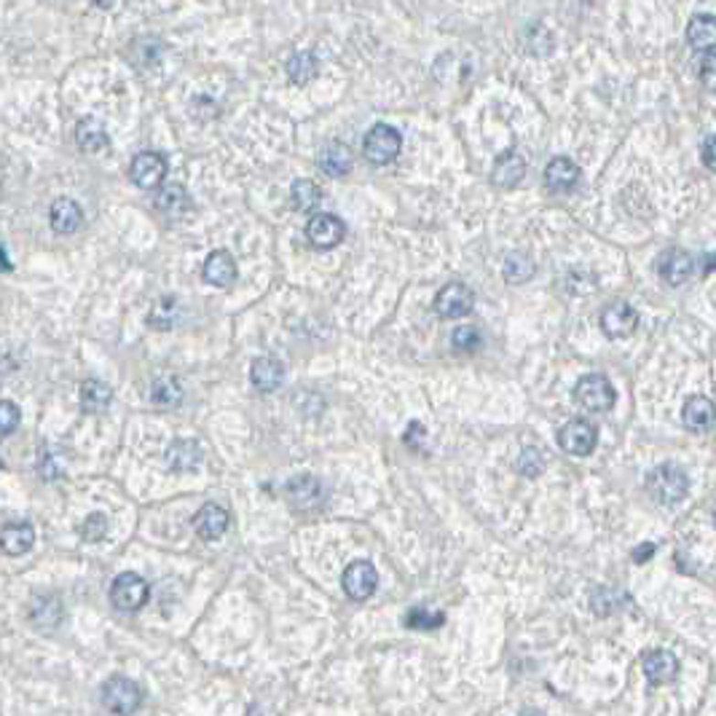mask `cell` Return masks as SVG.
<instances>
[{
    "label": "cell",
    "instance_id": "1",
    "mask_svg": "<svg viewBox=\"0 0 716 716\" xmlns=\"http://www.w3.org/2000/svg\"><path fill=\"white\" fill-rule=\"evenodd\" d=\"M647 491L652 494V499L663 508H674L679 505L687 491H689V477L687 473L674 465V462H663L657 465L649 476H647Z\"/></svg>",
    "mask_w": 716,
    "mask_h": 716
},
{
    "label": "cell",
    "instance_id": "2",
    "mask_svg": "<svg viewBox=\"0 0 716 716\" xmlns=\"http://www.w3.org/2000/svg\"><path fill=\"white\" fill-rule=\"evenodd\" d=\"M102 706L116 716H132L143 706V689L129 677H111L102 684Z\"/></svg>",
    "mask_w": 716,
    "mask_h": 716
},
{
    "label": "cell",
    "instance_id": "3",
    "mask_svg": "<svg viewBox=\"0 0 716 716\" xmlns=\"http://www.w3.org/2000/svg\"><path fill=\"white\" fill-rule=\"evenodd\" d=\"M400 148H402V134L390 123H373L368 129V134L362 137L365 159L370 164H379V166L398 159Z\"/></svg>",
    "mask_w": 716,
    "mask_h": 716
},
{
    "label": "cell",
    "instance_id": "4",
    "mask_svg": "<svg viewBox=\"0 0 716 716\" xmlns=\"http://www.w3.org/2000/svg\"><path fill=\"white\" fill-rule=\"evenodd\" d=\"M574 400L585 408V411H593V413H604L614 405L617 400V392L612 387V381L604 376V373H591V376H582L574 387Z\"/></svg>",
    "mask_w": 716,
    "mask_h": 716
},
{
    "label": "cell",
    "instance_id": "5",
    "mask_svg": "<svg viewBox=\"0 0 716 716\" xmlns=\"http://www.w3.org/2000/svg\"><path fill=\"white\" fill-rule=\"evenodd\" d=\"M151 588L137 572H121L111 585V601L121 612H137L148 604Z\"/></svg>",
    "mask_w": 716,
    "mask_h": 716
},
{
    "label": "cell",
    "instance_id": "6",
    "mask_svg": "<svg viewBox=\"0 0 716 716\" xmlns=\"http://www.w3.org/2000/svg\"><path fill=\"white\" fill-rule=\"evenodd\" d=\"M558 445L572 456H588L598 445V430L588 419H572L558 430Z\"/></svg>",
    "mask_w": 716,
    "mask_h": 716
},
{
    "label": "cell",
    "instance_id": "7",
    "mask_svg": "<svg viewBox=\"0 0 716 716\" xmlns=\"http://www.w3.org/2000/svg\"><path fill=\"white\" fill-rule=\"evenodd\" d=\"M435 309L445 319L467 317L476 309V293L465 282H448L435 295Z\"/></svg>",
    "mask_w": 716,
    "mask_h": 716
},
{
    "label": "cell",
    "instance_id": "8",
    "mask_svg": "<svg viewBox=\"0 0 716 716\" xmlns=\"http://www.w3.org/2000/svg\"><path fill=\"white\" fill-rule=\"evenodd\" d=\"M638 327V312L625 304V301H614L609 304L604 312H601V330L606 338L612 341H623V338H631L636 333Z\"/></svg>",
    "mask_w": 716,
    "mask_h": 716
},
{
    "label": "cell",
    "instance_id": "9",
    "mask_svg": "<svg viewBox=\"0 0 716 716\" xmlns=\"http://www.w3.org/2000/svg\"><path fill=\"white\" fill-rule=\"evenodd\" d=\"M129 177L137 188L143 191H154L159 188L166 177V159L156 154V151H143L132 159V166H129Z\"/></svg>",
    "mask_w": 716,
    "mask_h": 716
},
{
    "label": "cell",
    "instance_id": "10",
    "mask_svg": "<svg viewBox=\"0 0 716 716\" xmlns=\"http://www.w3.org/2000/svg\"><path fill=\"white\" fill-rule=\"evenodd\" d=\"M341 585H344V593L352 601H368V598L373 596L376 585H379V574H376L370 561H352L344 569Z\"/></svg>",
    "mask_w": 716,
    "mask_h": 716
},
{
    "label": "cell",
    "instance_id": "11",
    "mask_svg": "<svg viewBox=\"0 0 716 716\" xmlns=\"http://www.w3.org/2000/svg\"><path fill=\"white\" fill-rule=\"evenodd\" d=\"M306 237L309 241L317 247V250H330L336 244H341L344 237H347V226L338 215H330V212H317L309 218L306 223Z\"/></svg>",
    "mask_w": 716,
    "mask_h": 716
},
{
    "label": "cell",
    "instance_id": "12",
    "mask_svg": "<svg viewBox=\"0 0 716 716\" xmlns=\"http://www.w3.org/2000/svg\"><path fill=\"white\" fill-rule=\"evenodd\" d=\"M695 272V261L687 250L681 247H668L660 258H657V274L666 279L668 284H684Z\"/></svg>",
    "mask_w": 716,
    "mask_h": 716
},
{
    "label": "cell",
    "instance_id": "13",
    "mask_svg": "<svg viewBox=\"0 0 716 716\" xmlns=\"http://www.w3.org/2000/svg\"><path fill=\"white\" fill-rule=\"evenodd\" d=\"M201 459H204L201 445L197 440L188 438L172 440V443L166 445V454H164V462H166V467H169L172 473H191V470L199 467Z\"/></svg>",
    "mask_w": 716,
    "mask_h": 716
},
{
    "label": "cell",
    "instance_id": "14",
    "mask_svg": "<svg viewBox=\"0 0 716 716\" xmlns=\"http://www.w3.org/2000/svg\"><path fill=\"white\" fill-rule=\"evenodd\" d=\"M229 520H231V516H229L226 508H220L215 502H207L199 513L194 516V529H197V534H199L201 540L215 542V540H220L226 534Z\"/></svg>",
    "mask_w": 716,
    "mask_h": 716
},
{
    "label": "cell",
    "instance_id": "15",
    "mask_svg": "<svg viewBox=\"0 0 716 716\" xmlns=\"http://www.w3.org/2000/svg\"><path fill=\"white\" fill-rule=\"evenodd\" d=\"M641 668L652 684H668L679 674V660L668 649H649L641 657Z\"/></svg>",
    "mask_w": 716,
    "mask_h": 716
},
{
    "label": "cell",
    "instance_id": "16",
    "mask_svg": "<svg viewBox=\"0 0 716 716\" xmlns=\"http://www.w3.org/2000/svg\"><path fill=\"white\" fill-rule=\"evenodd\" d=\"M526 175V159L518 154V151H505L499 159L494 161V169H491V183L502 191H510L516 188L518 183L523 180Z\"/></svg>",
    "mask_w": 716,
    "mask_h": 716
},
{
    "label": "cell",
    "instance_id": "17",
    "mask_svg": "<svg viewBox=\"0 0 716 716\" xmlns=\"http://www.w3.org/2000/svg\"><path fill=\"white\" fill-rule=\"evenodd\" d=\"M580 183V166L566 156H556L545 166V186L550 194H566Z\"/></svg>",
    "mask_w": 716,
    "mask_h": 716
},
{
    "label": "cell",
    "instance_id": "18",
    "mask_svg": "<svg viewBox=\"0 0 716 716\" xmlns=\"http://www.w3.org/2000/svg\"><path fill=\"white\" fill-rule=\"evenodd\" d=\"M201 277L212 287H229L237 279V263L231 258V252H226V250L209 252L204 266H201Z\"/></svg>",
    "mask_w": 716,
    "mask_h": 716
},
{
    "label": "cell",
    "instance_id": "19",
    "mask_svg": "<svg viewBox=\"0 0 716 716\" xmlns=\"http://www.w3.org/2000/svg\"><path fill=\"white\" fill-rule=\"evenodd\" d=\"M36 545V529L30 523H8L0 529V550L5 556H25Z\"/></svg>",
    "mask_w": 716,
    "mask_h": 716
},
{
    "label": "cell",
    "instance_id": "20",
    "mask_svg": "<svg viewBox=\"0 0 716 716\" xmlns=\"http://www.w3.org/2000/svg\"><path fill=\"white\" fill-rule=\"evenodd\" d=\"M48 223L57 234H76L83 223V209L79 207V201L68 199V197H59V199L51 204L48 209Z\"/></svg>",
    "mask_w": 716,
    "mask_h": 716
},
{
    "label": "cell",
    "instance_id": "21",
    "mask_svg": "<svg viewBox=\"0 0 716 716\" xmlns=\"http://www.w3.org/2000/svg\"><path fill=\"white\" fill-rule=\"evenodd\" d=\"M250 381L261 392H274L284 381V365L277 358H272V355L258 358L252 362V368H250Z\"/></svg>",
    "mask_w": 716,
    "mask_h": 716
},
{
    "label": "cell",
    "instance_id": "22",
    "mask_svg": "<svg viewBox=\"0 0 716 716\" xmlns=\"http://www.w3.org/2000/svg\"><path fill=\"white\" fill-rule=\"evenodd\" d=\"M681 422L692 433L711 430V424H714V402L709 398H703V395L689 398L684 402V408H681Z\"/></svg>",
    "mask_w": 716,
    "mask_h": 716
},
{
    "label": "cell",
    "instance_id": "23",
    "mask_svg": "<svg viewBox=\"0 0 716 716\" xmlns=\"http://www.w3.org/2000/svg\"><path fill=\"white\" fill-rule=\"evenodd\" d=\"M322 486H319L317 477L312 476H301L295 477L290 486H287V499L295 510H315L319 502H322Z\"/></svg>",
    "mask_w": 716,
    "mask_h": 716
},
{
    "label": "cell",
    "instance_id": "24",
    "mask_svg": "<svg viewBox=\"0 0 716 716\" xmlns=\"http://www.w3.org/2000/svg\"><path fill=\"white\" fill-rule=\"evenodd\" d=\"M352 148L341 140H333L319 151V166L330 177H344L352 169Z\"/></svg>",
    "mask_w": 716,
    "mask_h": 716
},
{
    "label": "cell",
    "instance_id": "25",
    "mask_svg": "<svg viewBox=\"0 0 716 716\" xmlns=\"http://www.w3.org/2000/svg\"><path fill=\"white\" fill-rule=\"evenodd\" d=\"M687 40L695 51L711 54L716 43V19L711 14H698L687 25Z\"/></svg>",
    "mask_w": 716,
    "mask_h": 716
},
{
    "label": "cell",
    "instance_id": "26",
    "mask_svg": "<svg viewBox=\"0 0 716 716\" xmlns=\"http://www.w3.org/2000/svg\"><path fill=\"white\" fill-rule=\"evenodd\" d=\"M62 620V604L57 596H38L30 604V623L40 631H54Z\"/></svg>",
    "mask_w": 716,
    "mask_h": 716
},
{
    "label": "cell",
    "instance_id": "27",
    "mask_svg": "<svg viewBox=\"0 0 716 716\" xmlns=\"http://www.w3.org/2000/svg\"><path fill=\"white\" fill-rule=\"evenodd\" d=\"M156 209L166 218H180L191 209V197L180 183H169L156 194Z\"/></svg>",
    "mask_w": 716,
    "mask_h": 716
},
{
    "label": "cell",
    "instance_id": "28",
    "mask_svg": "<svg viewBox=\"0 0 716 716\" xmlns=\"http://www.w3.org/2000/svg\"><path fill=\"white\" fill-rule=\"evenodd\" d=\"M76 143H79L80 151H86V154H102V151L111 145L105 126L97 119L79 121V126H76Z\"/></svg>",
    "mask_w": 716,
    "mask_h": 716
},
{
    "label": "cell",
    "instance_id": "29",
    "mask_svg": "<svg viewBox=\"0 0 716 716\" xmlns=\"http://www.w3.org/2000/svg\"><path fill=\"white\" fill-rule=\"evenodd\" d=\"M111 400H113V390H111L105 381H100V379H86V381L80 384V408H83L86 413H102V411H108Z\"/></svg>",
    "mask_w": 716,
    "mask_h": 716
},
{
    "label": "cell",
    "instance_id": "30",
    "mask_svg": "<svg viewBox=\"0 0 716 716\" xmlns=\"http://www.w3.org/2000/svg\"><path fill=\"white\" fill-rule=\"evenodd\" d=\"M151 402L161 411H172L183 402V387L175 376H159L151 384Z\"/></svg>",
    "mask_w": 716,
    "mask_h": 716
},
{
    "label": "cell",
    "instance_id": "31",
    "mask_svg": "<svg viewBox=\"0 0 716 716\" xmlns=\"http://www.w3.org/2000/svg\"><path fill=\"white\" fill-rule=\"evenodd\" d=\"M502 274H505V279H508L510 284H520V282H529V279L537 274V263H534L531 255L518 252L516 250V252H510V255L505 258Z\"/></svg>",
    "mask_w": 716,
    "mask_h": 716
},
{
    "label": "cell",
    "instance_id": "32",
    "mask_svg": "<svg viewBox=\"0 0 716 716\" xmlns=\"http://www.w3.org/2000/svg\"><path fill=\"white\" fill-rule=\"evenodd\" d=\"M290 201L298 212H315L322 201V191L315 180H295L290 188Z\"/></svg>",
    "mask_w": 716,
    "mask_h": 716
},
{
    "label": "cell",
    "instance_id": "33",
    "mask_svg": "<svg viewBox=\"0 0 716 716\" xmlns=\"http://www.w3.org/2000/svg\"><path fill=\"white\" fill-rule=\"evenodd\" d=\"M319 70V62L317 57L312 54V51H301V54H293L290 59H287V76L293 83H309V80L317 76Z\"/></svg>",
    "mask_w": 716,
    "mask_h": 716
},
{
    "label": "cell",
    "instance_id": "34",
    "mask_svg": "<svg viewBox=\"0 0 716 716\" xmlns=\"http://www.w3.org/2000/svg\"><path fill=\"white\" fill-rule=\"evenodd\" d=\"M445 623V614L443 612H433L427 606H416L405 614V625L411 631H438L440 625Z\"/></svg>",
    "mask_w": 716,
    "mask_h": 716
},
{
    "label": "cell",
    "instance_id": "35",
    "mask_svg": "<svg viewBox=\"0 0 716 716\" xmlns=\"http://www.w3.org/2000/svg\"><path fill=\"white\" fill-rule=\"evenodd\" d=\"M148 322H151V327H159V330L175 327V322H177V298H172V295L159 298L154 304L151 315H148Z\"/></svg>",
    "mask_w": 716,
    "mask_h": 716
},
{
    "label": "cell",
    "instance_id": "36",
    "mask_svg": "<svg viewBox=\"0 0 716 716\" xmlns=\"http://www.w3.org/2000/svg\"><path fill=\"white\" fill-rule=\"evenodd\" d=\"M451 341H454V349L456 352H477L480 347H483V336H480V330L473 327V325H462V327H456L454 330V336H451Z\"/></svg>",
    "mask_w": 716,
    "mask_h": 716
},
{
    "label": "cell",
    "instance_id": "37",
    "mask_svg": "<svg viewBox=\"0 0 716 716\" xmlns=\"http://www.w3.org/2000/svg\"><path fill=\"white\" fill-rule=\"evenodd\" d=\"M19 422H22V413H19L16 402H11V400H0V438L14 435L16 427H19Z\"/></svg>",
    "mask_w": 716,
    "mask_h": 716
},
{
    "label": "cell",
    "instance_id": "38",
    "mask_svg": "<svg viewBox=\"0 0 716 716\" xmlns=\"http://www.w3.org/2000/svg\"><path fill=\"white\" fill-rule=\"evenodd\" d=\"M105 534H108V518L102 516V513H91L80 526V537L86 542H100Z\"/></svg>",
    "mask_w": 716,
    "mask_h": 716
},
{
    "label": "cell",
    "instance_id": "39",
    "mask_svg": "<svg viewBox=\"0 0 716 716\" xmlns=\"http://www.w3.org/2000/svg\"><path fill=\"white\" fill-rule=\"evenodd\" d=\"M542 465H545V459H542V454H540L537 448H523V454H520V459H518V470H520L523 476L537 477L540 476V470H542Z\"/></svg>",
    "mask_w": 716,
    "mask_h": 716
},
{
    "label": "cell",
    "instance_id": "40",
    "mask_svg": "<svg viewBox=\"0 0 716 716\" xmlns=\"http://www.w3.org/2000/svg\"><path fill=\"white\" fill-rule=\"evenodd\" d=\"M700 80L709 89L714 86V54H703V59H700Z\"/></svg>",
    "mask_w": 716,
    "mask_h": 716
},
{
    "label": "cell",
    "instance_id": "41",
    "mask_svg": "<svg viewBox=\"0 0 716 716\" xmlns=\"http://www.w3.org/2000/svg\"><path fill=\"white\" fill-rule=\"evenodd\" d=\"M405 443H408L411 448H419V445L424 443V427L413 422V424L408 427V433H405Z\"/></svg>",
    "mask_w": 716,
    "mask_h": 716
},
{
    "label": "cell",
    "instance_id": "42",
    "mask_svg": "<svg viewBox=\"0 0 716 716\" xmlns=\"http://www.w3.org/2000/svg\"><path fill=\"white\" fill-rule=\"evenodd\" d=\"M714 134H706V140H703V164H706V169H714L716 161H714Z\"/></svg>",
    "mask_w": 716,
    "mask_h": 716
},
{
    "label": "cell",
    "instance_id": "43",
    "mask_svg": "<svg viewBox=\"0 0 716 716\" xmlns=\"http://www.w3.org/2000/svg\"><path fill=\"white\" fill-rule=\"evenodd\" d=\"M631 556H634V561H636V563H644L647 558L655 556V545H652V542H644V545H638Z\"/></svg>",
    "mask_w": 716,
    "mask_h": 716
},
{
    "label": "cell",
    "instance_id": "44",
    "mask_svg": "<svg viewBox=\"0 0 716 716\" xmlns=\"http://www.w3.org/2000/svg\"><path fill=\"white\" fill-rule=\"evenodd\" d=\"M520 716H542V714H540V711H523Z\"/></svg>",
    "mask_w": 716,
    "mask_h": 716
}]
</instances>
